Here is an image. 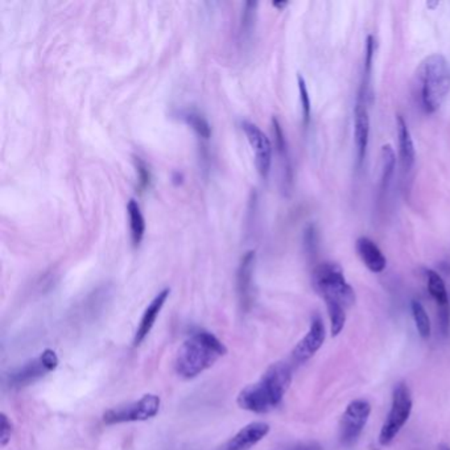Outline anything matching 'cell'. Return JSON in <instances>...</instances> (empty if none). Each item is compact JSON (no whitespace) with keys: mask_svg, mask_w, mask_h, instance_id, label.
Segmentation results:
<instances>
[{"mask_svg":"<svg viewBox=\"0 0 450 450\" xmlns=\"http://www.w3.org/2000/svg\"><path fill=\"white\" fill-rule=\"evenodd\" d=\"M169 295H170V289L169 288L163 289L159 295H156L154 300L151 301V304L144 310L142 320H140V323H139V326L136 329V333H135V337H134V345L135 346H139L143 341L147 338V335L151 333V330L154 328V322H156V319L160 314V312H161V309L164 307V304H166V301H167Z\"/></svg>","mask_w":450,"mask_h":450,"instance_id":"5bb4252c","label":"cell"},{"mask_svg":"<svg viewBox=\"0 0 450 450\" xmlns=\"http://www.w3.org/2000/svg\"><path fill=\"white\" fill-rule=\"evenodd\" d=\"M136 168H138V173H139V177H140L142 186H147L148 182H150V172H148V169H147L145 164L143 161H140V160H138V166H136Z\"/></svg>","mask_w":450,"mask_h":450,"instance_id":"4316f807","label":"cell"},{"mask_svg":"<svg viewBox=\"0 0 450 450\" xmlns=\"http://www.w3.org/2000/svg\"><path fill=\"white\" fill-rule=\"evenodd\" d=\"M412 412V398L410 388L404 383H399L394 389L391 411L387 416L386 421L382 426L379 442L386 447L396 437L400 429L408 421Z\"/></svg>","mask_w":450,"mask_h":450,"instance_id":"5b68a950","label":"cell"},{"mask_svg":"<svg viewBox=\"0 0 450 450\" xmlns=\"http://www.w3.org/2000/svg\"><path fill=\"white\" fill-rule=\"evenodd\" d=\"M312 283L326 304L335 303L346 309L355 301L354 289L346 282L344 271L337 263L326 262L319 264L313 271Z\"/></svg>","mask_w":450,"mask_h":450,"instance_id":"277c9868","label":"cell"},{"mask_svg":"<svg viewBox=\"0 0 450 450\" xmlns=\"http://www.w3.org/2000/svg\"><path fill=\"white\" fill-rule=\"evenodd\" d=\"M326 307H328V313H329L330 322H332V335L337 337L342 332V329L345 326L346 309L339 304H335V303H329V304H326Z\"/></svg>","mask_w":450,"mask_h":450,"instance_id":"603a6c76","label":"cell"},{"mask_svg":"<svg viewBox=\"0 0 450 450\" xmlns=\"http://www.w3.org/2000/svg\"><path fill=\"white\" fill-rule=\"evenodd\" d=\"M426 278H428V291L431 296L435 298L437 308L449 307V296L442 278L436 271L432 270L426 271Z\"/></svg>","mask_w":450,"mask_h":450,"instance_id":"ac0fdd59","label":"cell"},{"mask_svg":"<svg viewBox=\"0 0 450 450\" xmlns=\"http://www.w3.org/2000/svg\"><path fill=\"white\" fill-rule=\"evenodd\" d=\"M127 213H129L131 241L136 247L142 243L144 232H145V220H144L140 205L138 204L136 200L134 198L129 200L127 204Z\"/></svg>","mask_w":450,"mask_h":450,"instance_id":"e0dca14e","label":"cell"},{"mask_svg":"<svg viewBox=\"0 0 450 450\" xmlns=\"http://www.w3.org/2000/svg\"><path fill=\"white\" fill-rule=\"evenodd\" d=\"M291 383V367L285 363H275L263 373L257 383L241 391L238 395V404L246 411L268 413L282 403Z\"/></svg>","mask_w":450,"mask_h":450,"instance_id":"6da1fadb","label":"cell"},{"mask_svg":"<svg viewBox=\"0 0 450 450\" xmlns=\"http://www.w3.org/2000/svg\"><path fill=\"white\" fill-rule=\"evenodd\" d=\"M370 413L371 405L366 400H354L348 404L339 424V440L344 445H353L358 440Z\"/></svg>","mask_w":450,"mask_h":450,"instance_id":"ba28073f","label":"cell"},{"mask_svg":"<svg viewBox=\"0 0 450 450\" xmlns=\"http://www.w3.org/2000/svg\"><path fill=\"white\" fill-rule=\"evenodd\" d=\"M419 97L425 113L433 114L450 93V63L441 53L425 57L417 69Z\"/></svg>","mask_w":450,"mask_h":450,"instance_id":"3957f363","label":"cell"},{"mask_svg":"<svg viewBox=\"0 0 450 450\" xmlns=\"http://www.w3.org/2000/svg\"><path fill=\"white\" fill-rule=\"evenodd\" d=\"M255 268V252L248 251L245 257H242L239 268H238V295L241 300V305L243 310H248L252 305L254 291H252V276Z\"/></svg>","mask_w":450,"mask_h":450,"instance_id":"4fadbf2b","label":"cell"},{"mask_svg":"<svg viewBox=\"0 0 450 450\" xmlns=\"http://www.w3.org/2000/svg\"><path fill=\"white\" fill-rule=\"evenodd\" d=\"M305 245L309 248V252H313L316 251V246H317V234H316V229L314 226H309L308 230H307V234H305Z\"/></svg>","mask_w":450,"mask_h":450,"instance_id":"484cf974","label":"cell"},{"mask_svg":"<svg viewBox=\"0 0 450 450\" xmlns=\"http://www.w3.org/2000/svg\"><path fill=\"white\" fill-rule=\"evenodd\" d=\"M325 341V326L320 316H314L307 335L297 344L292 353V358L296 363H304L312 358L320 348Z\"/></svg>","mask_w":450,"mask_h":450,"instance_id":"8fae6325","label":"cell"},{"mask_svg":"<svg viewBox=\"0 0 450 450\" xmlns=\"http://www.w3.org/2000/svg\"><path fill=\"white\" fill-rule=\"evenodd\" d=\"M242 129L245 131L247 140L250 143L254 154H255V164L257 172L262 177H267L270 175L271 164H272V144L270 138L251 122H242Z\"/></svg>","mask_w":450,"mask_h":450,"instance_id":"9c48e42d","label":"cell"},{"mask_svg":"<svg viewBox=\"0 0 450 450\" xmlns=\"http://www.w3.org/2000/svg\"><path fill=\"white\" fill-rule=\"evenodd\" d=\"M288 450H321V447L316 442H312V444H298Z\"/></svg>","mask_w":450,"mask_h":450,"instance_id":"83f0119b","label":"cell"},{"mask_svg":"<svg viewBox=\"0 0 450 450\" xmlns=\"http://www.w3.org/2000/svg\"><path fill=\"white\" fill-rule=\"evenodd\" d=\"M11 435H13V424L8 420V417L3 413L1 423H0V444H1V447H6L10 442Z\"/></svg>","mask_w":450,"mask_h":450,"instance_id":"d4e9b609","label":"cell"},{"mask_svg":"<svg viewBox=\"0 0 450 450\" xmlns=\"http://www.w3.org/2000/svg\"><path fill=\"white\" fill-rule=\"evenodd\" d=\"M396 126H398V136H399L400 161H401L403 169L410 172L415 164V159H416L411 131L408 129L407 122L401 115L396 116Z\"/></svg>","mask_w":450,"mask_h":450,"instance_id":"2e32d148","label":"cell"},{"mask_svg":"<svg viewBox=\"0 0 450 450\" xmlns=\"http://www.w3.org/2000/svg\"><path fill=\"white\" fill-rule=\"evenodd\" d=\"M370 140V116L367 110V103L364 98L358 97L354 109V142L357 148V161L362 166L367 154V147Z\"/></svg>","mask_w":450,"mask_h":450,"instance_id":"30bf717a","label":"cell"},{"mask_svg":"<svg viewBox=\"0 0 450 450\" xmlns=\"http://www.w3.org/2000/svg\"><path fill=\"white\" fill-rule=\"evenodd\" d=\"M395 164H396V156L394 152V148L387 144L382 147V177H380V192L385 193L389 186L391 179L395 172Z\"/></svg>","mask_w":450,"mask_h":450,"instance_id":"d6986e66","label":"cell"},{"mask_svg":"<svg viewBox=\"0 0 450 450\" xmlns=\"http://www.w3.org/2000/svg\"><path fill=\"white\" fill-rule=\"evenodd\" d=\"M272 6L276 7V8H279V10H283L284 7L288 6V3L287 1H273Z\"/></svg>","mask_w":450,"mask_h":450,"instance_id":"f1b7e54d","label":"cell"},{"mask_svg":"<svg viewBox=\"0 0 450 450\" xmlns=\"http://www.w3.org/2000/svg\"><path fill=\"white\" fill-rule=\"evenodd\" d=\"M270 433V425L263 421H254L243 426L218 450H250Z\"/></svg>","mask_w":450,"mask_h":450,"instance_id":"7c38bea8","label":"cell"},{"mask_svg":"<svg viewBox=\"0 0 450 450\" xmlns=\"http://www.w3.org/2000/svg\"><path fill=\"white\" fill-rule=\"evenodd\" d=\"M225 345L209 332H197L184 341L176 360L175 370L185 379H193L210 369L226 354Z\"/></svg>","mask_w":450,"mask_h":450,"instance_id":"7a4b0ae2","label":"cell"},{"mask_svg":"<svg viewBox=\"0 0 450 450\" xmlns=\"http://www.w3.org/2000/svg\"><path fill=\"white\" fill-rule=\"evenodd\" d=\"M57 366H58L57 354L51 348H47L38 358L26 362L22 367L16 369L15 371L10 373L8 385L11 388H23V387L29 386L31 383H35L40 378L53 371Z\"/></svg>","mask_w":450,"mask_h":450,"instance_id":"52a82bcc","label":"cell"},{"mask_svg":"<svg viewBox=\"0 0 450 450\" xmlns=\"http://www.w3.org/2000/svg\"><path fill=\"white\" fill-rule=\"evenodd\" d=\"M181 118L192 127V129L204 139H209L211 135L210 124L207 123L204 116L195 111H184L181 113Z\"/></svg>","mask_w":450,"mask_h":450,"instance_id":"7402d4cb","label":"cell"},{"mask_svg":"<svg viewBox=\"0 0 450 450\" xmlns=\"http://www.w3.org/2000/svg\"><path fill=\"white\" fill-rule=\"evenodd\" d=\"M297 85H298V93H300V102H301V109H303L304 124L308 126L309 122H310V114H312V103H310L307 82L301 74L297 76Z\"/></svg>","mask_w":450,"mask_h":450,"instance_id":"cb8c5ba5","label":"cell"},{"mask_svg":"<svg viewBox=\"0 0 450 450\" xmlns=\"http://www.w3.org/2000/svg\"><path fill=\"white\" fill-rule=\"evenodd\" d=\"M375 39L373 36L367 38V44H366V54H364V70H363V82L360 86V97L364 98L367 97V89L370 83V77H371V69H373V54H375Z\"/></svg>","mask_w":450,"mask_h":450,"instance_id":"ffe728a7","label":"cell"},{"mask_svg":"<svg viewBox=\"0 0 450 450\" xmlns=\"http://www.w3.org/2000/svg\"><path fill=\"white\" fill-rule=\"evenodd\" d=\"M447 450H450V449H447Z\"/></svg>","mask_w":450,"mask_h":450,"instance_id":"4dcf8cb0","label":"cell"},{"mask_svg":"<svg viewBox=\"0 0 450 450\" xmlns=\"http://www.w3.org/2000/svg\"><path fill=\"white\" fill-rule=\"evenodd\" d=\"M160 404L161 400L157 395L147 394L138 401L109 410L103 415V421L107 425L145 421L159 413Z\"/></svg>","mask_w":450,"mask_h":450,"instance_id":"8992f818","label":"cell"},{"mask_svg":"<svg viewBox=\"0 0 450 450\" xmlns=\"http://www.w3.org/2000/svg\"><path fill=\"white\" fill-rule=\"evenodd\" d=\"M411 309L413 320H415L416 328L419 330V335H421L423 338H429V335H431V320H429V316H428L424 307L421 305L420 301L412 300Z\"/></svg>","mask_w":450,"mask_h":450,"instance_id":"44dd1931","label":"cell"},{"mask_svg":"<svg viewBox=\"0 0 450 450\" xmlns=\"http://www.w3.org/2000/svg\"><path fill=\"white\" fill-rule=\"evenodd\" d=\"M357 252L364 266L373 273H380L386 270V257L370 238L360 236L357 241Z\"/></svg>","mask_w":450,"mask_h":450,"instance_id":"9a60e30c","label":"cell"},{"mask_svg":"<svg viewBox=\"0 0 450 450\" xmlns=\"http://www.w3.org/2000/svg\"><path fill=\"white\" fill-rule=\"evenodd\" d=\"M438 4H440L438 1H435V3H431V1H428V3H426V6H428V7H436V6H438Z\"/></svg>","mask_w":450,"mask_h":450,"instance_id":"f546056e","label":"cell"}]
</instances>
